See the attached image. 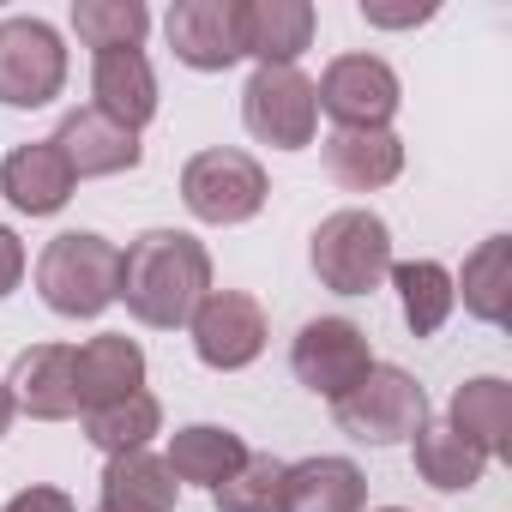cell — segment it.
Segmentation results:
<instances>
[{
  "label": "cell",
  "mask_w": 512,
  "mask_h": 512,
  "mask_svg": "<svg viewBox=\"0 0 512 512\" xmlns=\"http://www.w3.org/2000/svg\"><path fill=\"white\" fill-rule=\"evenodd\" d=\"M211 296V253L187 229H145L121 253V290L127 314L151 332H175L193 320V308Z\"/></svg>",
  "instance_id": "obj_1"
},
{
  "label": "cell",
  "mask_w": 512,
  "mask_h": 512,
  "mask_svg": "<svg viewBox=\"0 0 512 512\" xmlns=\"http://www.w3.org/2000/svg\"><path fill=\"white\" fill-rule=\"evenodd\" d=\"M121 290V247L97 229H61L37 253V296L61 320H97Z\"/></svg>",
  "instance_id": "obj_2"
},
{
  "label": "cell",
  "mask_w": 512,
  "mask_h": 512,
  "mask_svg": "<svg viewBox=\"0 0 512 512\" xmlns=\"http://www.w3.org/2000/svg\"><path fill=\"white\" fill-rule=\"evenodd\" d=\"M308 260H314V278L332 296H374L392 278V229H386L380 211L344 205V211L320 217Z\"/></svg>",
  "instance_id": "obj_3"
},
{
  "label": "cell",
  "mask_w": 512,
  "mask_h": 512,
  "mask_svg": "<svg viewBox=\"0 0 512 512\" xmlns=\"http://www.w3.org/2000/svg\"><path fill=\"white\" fill-rule=\"evenodd\" d=\"M272 199L266 187V169L260 157H247L235 145H211L199 157H187L181 169V205L199 217V223H217V229H235L247 217H260Z\"/></svg>",
  "instance_id": "obj_4"
},
{
  "label": "cell",
  "mask_w": 512,
  "mask_h": 512,
  "mask_svg": "<svg viewBox=\"0 0 512 512\" xmlns=\"http://www.w3.org/2000/svg\"><path fill=\"white\" fill-rule=\"evenodd\" d=\"M338 428L362 446H398L410 440L422 422H428V392L416 386L410 368H392V362H374L362 374V386H350L338 404H332Z\"/></svg>",
  "instance_id": "obj_5"
},
{
  "label": "cell",
  "mask_w": 512,
  "mask_h": 512,
  "mask_svg": "<svg viewBox=\"0 0 512 512\" xmlns=\"http://www.w3.org/2000/svg\"><path fill=\"white\" fill-rule=\"evenodd\" d=\"M67 91V43L49 19L13 13L0 19V103L7 109H49Z\"/></svg>",
  "instance_id": "obj_6"
},
{
  "label": "cell",
  "mask_w": 512,
  "mask_h": 512,
  "mask_svg": "<svg viewBox=\"0 0 512 512\" xmlns=\"http://www.w3.org/2000/svg\"><path fill=\"white\" fill-rule=\"evenodd\" d=\"M241 121L272 151H308L320 133L314 79L302 67H253V79L241 91Z\"/></svg>",
  "instance_id": "obj_7"
},
{
  "label": "cell",
  "mask_w": 512,
  "mask_h": 512,
  "mask_svg": "<svg viewBox=\"0 0 512 512\" xmlns=\"http://www.w3.org/2000/svg\"><path fill=\"white\" fill-rule=\"evenodd\" d=\"M368 368H374L368 332H362L356 320H344V314L308 320V326L296 332V344H290V374H296L314 398H326V404H338L350 386H362Z\"/></svg>",
  "instance_id": "obj_8"
},
{
  "label": "cell",
  "mask_w": 512,
  "mask_h": 512,
  "mask_svg": "<svg viewBox=\"0 0 512 512\" xmlns=\"http://www.w3.org/2000/svg\"><path fill=\"white\" fill-rule=\"evenodd\" d=\"M187 332H193V356H199L211 374H241V368H253V362L266 356V338H272L266 308L253 302L247 290H211V296L193 308Z\"/></svg>",
  "instance_id": "obj_9"
},
{
  "label": "cell",
  "mask_w": 512,
  "mask_h": 512,
  "mask_svg": "<svg viewBox=\"0 0 512 512\" xmlns=\"http://www.w3.org/2000/svg\"><path fill=\"white\" fill-rule=\"evenodd\" d=\"M314 103H320L338 127H392L404 91H398V73H392L380 55H338V61L320 73Z\"/></svg>",
  "instance_id": "obj_10"
},
{
  "label": "cell",
  "mask_w": 512,
  "mask_h": 512,
  "mask_svg": "<svg viewBox=\"0 0 512 512\" xmlns=\"http://www.w3.org/2000/svg\"><path fill=\"white\" fill-rule=\"evenodd\" d=\"M163 37L181 67L229 73L241 61V7L235 0H175L163 13Z\"/></svg>",
  "instance_id": "obj_11"
},
{
  "label": "cell",
  "mask_w": 512,
  "mask_h": 512,
  "mask_svg": "<svg viewBox=\"0 0 512 512\" xmlns=\"http://www.w3.org/2000/svg\"><path fill=\"white\" fill-rule=\"evenodd\" d=\"M235 7H241V61L296 67L314 49L320 13L308 0H235Z\"/></svg>",
  "instance_id": "obj_12"
},
{
  "label": "cell",
  "mask_w": 512,
  "mask_h": 512,
  "mask_svg": "<svg viewBox=\"0 0 512 512\" xmlns=\"http://www.w3.org/2000/svg\"><path fill=\"white\" fill-rule=\"evenodd\" d=\"M55 145H61V157H67L73 181L127 175V169H139V157H145L139 133L115 127V121H109V115H97V109H67V115H61V127H55Z\"/></svg>",
  "instance_id": "obj_13"
},
{
  "label": "cell",
  "mask_w": 512,
  "mask_h": 512,
  "mask_svg": "<svg viewBox=\"0 0 512 512\" xmlns=\"http://www.w3.org/2000/svg\"><path fill=\"white\" fill-rule=\"evenodd\" d=\"M320 151H326V175L344 193H380L404 175V139L392 127H332Z\"/></svg>",
  "instance_id": "obj_14"
},
{
  "label": "cell",
  "mask_w": 512,
  "mask_h": 512,
  "mask_svg": "<svg viewBox=\"0 0 512 512\" xmlns=\"http://www.w3.org/2000/svg\"><path fill=\"white\" fill-rule=\"evenodd\" d=\"M73 187L79 181H73L55 139H25V145L7 151V163H0V193H7V205L25 211V217H55L73 199Z\"/></svg>",
  "instance_id": "obj_15"
},
{
  "label": "cell",
  "mask_w": 512,
  "mask_h": 512,
  "mask_svg": "<svg viewBox=\"0 0 512 512\" xmlns=\"http://www.w3.org/2000/svg\"><path fill=\"white\" fill-rule=\"evenodd\" d=\"M13 410L31 422H67L79 416V392H73V344H31L13 362Z\"/></svg>",
  "instance_id": "obj_16"
},
{
  "label": "cell",
  "mask_w": 512,
  "mask_h": 512,
  "mask_svg": "<svg viewBox=\"0 0 512 512\" xmlns=\"http://www.w3.org/2000/svg\"><path fill=\"white\" fill-rule=\"evenodd\" d=\"M73 392H79V410H97V404H115V398L145 392V350L127 332L85 338L73 350Z\"/></svg>",
  "instance_id": "obj_17"
},
{
  "label": "cell",
  "mask_w": 512,
  "mask_h": 512,
  "mask_svg": "<svg viewBox=\"0 0 512 512\" xmlns=\"http://www.w3.org/2000/svg\"><path fill=\"white\" fill-rule=\"evenodd\" d=\"M91 109L109 115L115 127L139 133L157 115V73L145 61V49H115V55H91Z\"/></svg>",
  "instance_id": "obj_18"
},
{
  "label": "cell",
  "mask_w": 512,
  "mask_h": 512,
  "mask_svg": "<svg viewBox=\"0 0 512 512\" xmlns=\"http://www.w3.org/2000/svg\"><path fill=\"white\" fill-rule=\"evenodd\" d=\"M284 512H368V476L344 452L284 464Z\"/></svg>",
  "instance_id": "obj_19"
},
{
  "label": "cell",
  "mask_w": 512,
  "mask_h": 512,
  "mask_svg": "<svg viewBox=\"0 0 512 512\" xmlns=\"http://www.w3.org/2000/svg\"><path fill=\"white\" fill-rule=\"evenodd\" d=\"M163 464H169V476H175V482L217 494V488L247 464V440H241L235 428H223V422H187V428H175V434H169Z\"/></svg>",
  "instance_id": "obj_20"
},
{
  "label": "cell",
  "mask_w": 512,
  "mask_h": 512,
  "mask_svg": "<svg viewBox=\"0 0 512 512\" xmlns=\"http://www.w3.org/2000/svg\"><path fill=\"white\" fill-rule=\"evenodd\" d=\"M446 428L464 434L488 464L494 458H512V386L500 374H476L452 392V410H446Z\"/></svg>",
  "instance_id": "obj_21"
},
{
  "label": "cell",
  "mask_w": 512,
  "mask_h": 512,
  "mask_svg": "<svg viewBox=\"0 0 512 512\" xmlns=\"http://www.w3.org/2000/svg\"><path fill=\"white\" fill-rule=\"evenodd\" d=\"M103 506L109 512H175L181 482L169 476V464L145 446V452H121L103 464Z\"/></svg>",
  "instance_id": "obj_22"
},
{
  "label": "cell",
  "mask_w": 512,
  "mask_h": 512,
  "mask_svg": "<svg viewBox=\"0 0 512 512\" xmlns=\"http://www.w3.org/2000/svg\"><path fill=\"white\" fill-rule=\"evenodd\" d=\"M410 458H416V476H422L434 494H470V488L488 476V458H482L464 434H452L446 422H422V428L410 434Z\"/></svg>",
  "instance_id": "obj_23"
},
{
  "label": "cell",
  "mask_w": 512,
  "mask_h": 512,
  "mask_svg": "<svg viewBox=\"0 0 512 512\" xmlns=\"http://www.w3.org/2000/svg\"><path fill=\"white\" fill-rule=\"evenodd\" d=\"M392 284H398V308L410 338H434L452 320V272L440 260H392Z\"/></svg>",
  "instance_id": "obj_24"
},
{
  "label": "cell",
  "mask_w": 512,
  "mask_h": 512,
  "mask_svg": "<svg viewBox=\"0 0 512 512\" xmlns=\"http://www.w3.org/2000/svg\"><path fill=\"white\" fill-rule=\"evenodd\" d=\"M85 422V440L109 458L121 452H145L151 434H163V404L151 392H133V398H115V404H97V410H79Z\"/></svg>",
  "instance_id": "obj_25"
},
{
  "label": "cell",
  "mask_w": 512,
  "mask_h": 512,
  "mask_svg": "<svg viewBox=\"0 0 512 512\" xmlns=\"http://www.w3.org/2000/svg\"><path fill=\"white\" fill-rule=\"evenodd\" d=\"M506 260H512V241L488 235L452 278V302H464V314L482 326H506Z\"/></svg>",
  "instance_id": "obj_26"
},
{
  "label": "cell",
  "mask_w": 512,
  "mask_h": 512,
  "mask_svg": "<svg viewBox=\"0 0 512 512\" xmlns=\"http://www.w3.org/2000/svg\"><path fill=\"white\" fill-rule=\"evenodd\" d=\"M73 31L91 55L115 49H145L151 37V7L145 0H73Z\"/></svg>",
  "instance_id": "obj_27"
},
{
  "label": "cell",
  "mask_w": 512,
  "mask_h": 512,
  "mask_svg": "<svg viewBox=\"0 0 512 512\" xmlns=\"http://www.w3.org/2000/svg\"><path fill=\"white\" fill-rule=\"evenodd\" d=\"M217 512H284V458L247 452V464L211 494Z\"/></svg>",
  "instance_id": "obj_28"
},
{
  "label": "cell",
  "mask_w": 512,
  "mask_h": 512,
  "mask_svg": "<svg viewBox=\"0 0 512 512\" xmlns=\"http://www.w3.org/2000/svg\"><path fill=\"white\" fill-rule=\"evenodd\" d=\"M0 512H79L73 506V494L67 488H49V482H31V488H19Z\"/></svg>",
  "instance_id": "obj_29"
},
{
  "label": "cell",
  "mask_w": 512,
  "mask_h": 512,
  "mask_svg": "<svg viewBox=\"0 0 512 512\" xmlns=\"http://www.w3.org/2000/svg\"><path fill=\"white\" fill-rule=\"evenodd\" d=\"M362 19L380 31H416L434 19V7H386V0H362Z\"/></svg>",
  "instance_id": "obj_30"
},
{
  "label": "cell",
  "mask_w": 512,
  "mask_h": 512,
  "mask_svg": "<svg viewBox=\"0 0 512 512\" xmlns=\"http://www.w3.org/2000/svg\"><path fill=\"white\" fill-rule=\"evenodd\" d=\"M25 266H31V260H25V241H19L7 223H0V302H7V296L25 284Z\"/></svg>",
  "instance_id": "obj_31"
},
{
  "label": "cell",
  "mask_w": 512,
  "mask_h": 512,
  "mask_svg": "<svg viewBox=\"0 0 512 512\" xmlns=\"http://www.w3.org/2000/svg\"><path fill=\"white\" fill-rule=\"evenodd\" d=\"M13 416H19V410H13V392H7V380H0V434L13 428Z\"/></svg>",
  "instance_id": "obj_32"
},
{
  "label": "cell",
  "mask_w": 512,
  "mask_h": 512,
  "mask_svg": "<svg viewBox=\"0 0 512 512\" xmlns=\"http://www.w3.org/2000/svg\"><path fill=\"white\" fill-rule=\"evenodd\" d=\"M374 512H410V506H374Z\"/></svg>",
  "instance_id": "obj_33"
},
{
  "label": "cell",
  "mask_w": 512,
  "mask_h": 512,
  "mask_svg": "<svg viewBox=\"0 0 512 512\" xmlns=\"http://www.w3.org/2000/svg\"><path fill=\"white\" fill-rule=\"evenodd\" d=\"M97 512H109V506H97Z\"/></svg>",
  "instance_id": "obj_34"
}]
</instances>
